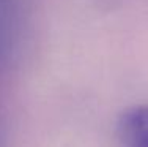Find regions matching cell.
<instances>
[{"label":"cell","mask_w":148,"mask_h":147,"mask_svg":"<svg viewBox=\"0 0 148 147\" xmlns=\"http://www.w3.org/2000/svg\"><path fill=\"white\" fill-rule=\"evenodd\" d=\"M118 135L131 147H148V106L126 109L118 119Z\"/></svg>","instance_id":"6da1fadb"}]
</instances>
